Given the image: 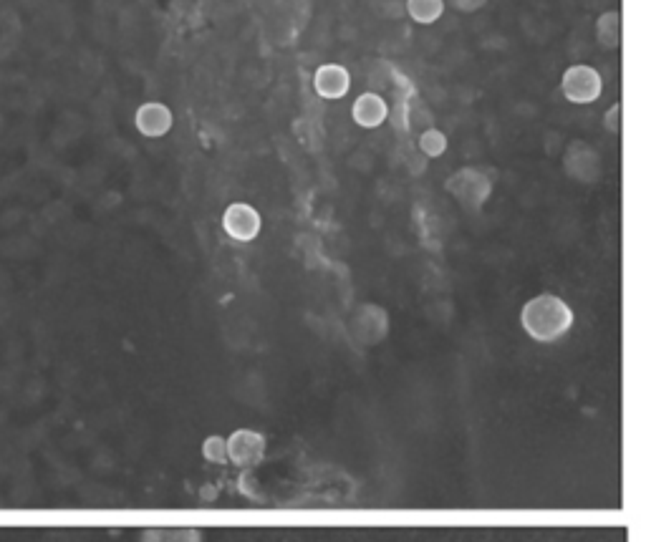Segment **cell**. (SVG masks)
I'll list each match as a JSON object with an SVG mask.
<instances>
[{"instance_id": "obj_1", "label": "cell", "mask_w": 646, "mask_h": 542, "mask_svg": "<svg viewBox=\"0 0 646 542\" xmlns=\"http://www.w3.org/2000/svg\"><path fill=\"white\" fill-rule=\"evenodd\" d=\"M573 321V308L553 293L535 295L520 308V326L538 343L561 341L573 328Z\"/></svg>"}, {"instance_id": "obj_2", "label": "cell", "mask_w": 646, "mask_h": 542, "mask_svg": "<svg viewBox=\"0 0 646 542\" xmlns=\"http://www.w3.org/2000/svg\"><path fill=\"white\" fill-rule=\"evenodd\" d=\"M445 190L462 210L480 212L482 205L493 195V179L488 172L477 167H462L447 177Z\"/></svg>"}, {"instance_id": "obj_3", "label": "cell", "mask_w": 646, "mask_h": 542, "mask_svg": "<svg viewBox=\"0 0 646 542\" xmlns=\"http://www.w3.org/2000/svg\"><path fill=\"white\" fill-rule=\"evenodd\" d=\"M601 91H604V79L594 66L588 64L568 66L561 79V94L576 106L594 104V101H599Z\"/></svg>"}, {"instance_id": "obj_4", "label": "cell", "mask_w": 646, "mask_h": 542, "mask_svg": "<svg viewBox=\"0 0 646 542\" xmlns=\"http://www.w3.org/2000/svg\"><path fill=\"white\" fill-rule=\"evenodd\" d=\"M563 169H566L568 177L581 182V185H594L604 177V159L588 142L573 139L563 154Z\"/></svg>"}, {"instance_id": "obj_5", "label": "cell", "mask_w": 646, "mask_h": 542, "mask_svg": "<svg viewBox=\"0 0 646 542\" xmlns=\"http://www.w3.org/2000/svg\"><path fill=\"white\" fill-rule=\"evenodd\" d=\"M223 230L235 243H253L263 230V217L248 202H233L223 212Z\"/></svg>"}, {"instance_id": "obj_6", "label": "cell", "mask_w": 646, "mask_h": 542, "mask_svg": "<svg viewBox=\"0 0 646 542\" xmlns=\"http://www.w3.org/2000/svg\"><path fill=\"white\" fill-rule=\"evenodd\" d=\"M225 454L238 467H255L265 457L263 434L253 432V429H238L230 434V439H225Z\"/></svg>"}, {"instance_id": "obj_7", "label": "cell", "mask_w": 646, "mask_h": 542, "mask_svg": "<svg viewBox=\"0 0 646 542\" xmlns=\"http://www.w3.org/2000/svg\"><path fill=\"white\" fill-rule=\"evenodd\" d=\"M172 124H175L172 109L167 104H162V101H147V104L139 106L137 114H134V127L147 139L167 137Z\"/></svg>"}, {"instance_id": "obj_8", "label": "cell", "mask_w": 646, "mask_h": 542, "mask_svg": "<svg viewBox=\"0 0 646 542\" xmlns=\"http://www.w3.org/2000/svg\"><path fill=\"white\" fill-rule=\"evenodd\" d=\"M351 74L341 64H323L313 74V91L326 101H339L349 94Z\"/></svg>"}, {"instance_id": "obj_9", "label": "cell", "mask_w": 646, "mask_h": 542, "mask_svg": "<svg viewBox=\"0 0 646 542\" xmlns=\"http://www.w3.org/2000/svg\"><path fill=\"white\" fill-rule=\"evenodd\" d=\"M351 116L354 124L361 129H379L389 119V104L382 94L376 91H366L351 106Z\"/></svg>"}, {"instance_id": "obj_10", "label": "cell", "mask_w": 646, "mask_h": 542, "mask_svg": "<svg viewBox=\"0 0 646 542\" xmlns=\"http://www.w3.org/2000/svg\"><path fill=\"white\" fill-rule=\"evenodd\" d=\"M596 38H599L601 48H606V51H616V48L621 46L624 28H621V13L619 11L601 13L599 21H596Z\"/></svg>"}, {"instance_id": "obj_11", "label": "cell", "mask_w": 646, "mask_h": 542, "mask_svg": "<svg viewBox=\"0 0 646 542\" xmlns=\"http://www.w3.org/2000/svg\"><path fill=\"white\" fill-rule=\"evenodd\" d=\"M407 13L419 26H432L445 13V0H407Z\"/></svg>"}, {"instance_id": "obj_12", "label": "cell", "mask_w": 646, "mask_h": 542, "mask_svg": "<svg viewBox=\"0 0 646 542\" xmlns=\"http://www.w3.org/2000/svg\"><path fill=\"white\" fill-rule=\"evenodd\" d=\"M142 542H202L200 532L192 530V527H154V530H147L142 535Z\"/></svg>"}, {"instance_id": "obj_13", "label": "cell", "mask_w": 646, "mask_h": 542, "mask_svg": "<svg viewBox=\"0 0 646 542\" xmlns=\"http://www.w3.org/2000/svg\"><path fill=\"white\" fill-rule=\"evenodd\" d=\"M419 154H422L424 159H435V157H442V154L447 152V137L440 132V129H424L422 134H419Z\"/></svg>"}, {"instance_id": "obj_14", "label": "cell", "mask_w": 646, "mask_h": 542, "mask_svg": "<svg viewBox=\"0 0 646 542\" xmlns=\"http://www.w3.org/2000/svg\"><path fill=\"white\" fill-rule=\"evenodd\" d=\"M205 457L210 459V462H223L228 454H225V439L220 437H210L205 442Z\"/></svg>"}, {"instance_id": "obj_15", "label": "cell", "mask_w": 646, "mask_h": 542, "mask_svg": "<svg viewBox=\"0 0 646 542\" xmlns=\"http://www.w3.org/2000/svg\"><path fill=\"white\" fill-rule=\"evenodd\" d=\"M604 124H606V129H609V132H614V134L619 132V129H621V104H614L609 111H606Z\"/></svg>"}, {"instance_id": "obj_16", "label": "cell", "mask_w": 646, "mask_h": 542, "mask_svg": "<svg viewBox=\"0 0 646 542\" xmlns=\"http://www.w3.org/2000/svg\"><path fill=\"white\" fill-rule=\"evenodd\" d=\"M488 0H450V6L460 13H475L485 6Z\"/></svg>"}]
</instances>
